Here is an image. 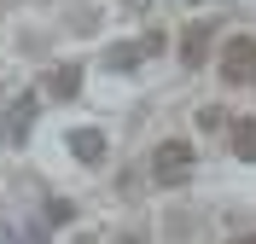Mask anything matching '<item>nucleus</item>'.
Here are the masks:
<instances>
[{"mask_svg":"<svg viewBox=\"0 0 256 244\" xmlns=\"http://www.w3.org/2000/svg\"><path fill=\"white\" fill-rule=\"evenodd\" d=\"M186 175H192V146L186 140H163V146L152 151V180H158V186H180Z\"/></svg>","mask_w":256,"mask_h":244,"instance_id":"f257e3e1","label":"nucleus"},{"mask_svg":"<svg viewBox=\"0 0 256 244\" xmlns=\"http://www.w3.org/2000/svg\"><path fill=\"white\" fill-rule=\"evenodd\" d=\"M222 76L227 81H250V87H256V41H250V35H239V41L222 47Z\"/></svg>","mask_w":256,"mask_h":244,"instance_id":"f03ea898","label":"nucleus"},{"mask_svg":"<svg viewBox=\"0 0 256 244\" xmlns=\"http://www.w3.org/2000/svg\"><path fill=\"white\" fill-rule=\"evenodd\" d=\"M210 41H216V23H186V35H180V64L186 70H204V58H210Z\"/></svg>","mask_w":256,"mask_h":244,"instance_id":"7ed1b4c3","label":"nucleus"},{"mask_svg":"<svg viewBox=\"0 0 256 244\" xmlns=\"http://www.w3.org/2000/svg\"><path fill=\"white\" fill-rule=\"evenodd\" d=\"M70 151H76L82 163H99V157H105V134H99V128H76V134H70Z\"/></svg>","mask_w":256,"mask_h":244,"instance_id":"20e7f679","label":"nucleus"},{"mask_svg":"<svg viewBox=\"0 0 256 244\" xmlns=\"http://www.w3.org/2000/svg\"><path fill=\"white\" fill-rule=\"evenodd\" d=\"M233 157L256 163V116H239V122H233Z\"/></svg>","mask_w":256,"mask_h":244,"instance_id":"39448f33","label":"nucleus"},{"mask_svg":"<svg viewBox=\"0 0 256 244\" xmlns=\"http://www.w3.org/2000/svg\"><path fill=\"white\" fill-rule=\"evenodd\" d=\"M76 87H82V70H76V64L52 70V81H47V93H52V99H70V93H76Z\"/></svg>","mask_w":256,"mask_h":244,"instance_id":"423d86ee","label":"nucleus"},{"mask_svg":"<svg viewBox=\"0 0 256 244\" xmlns=\"http://www.w3.org/2000/svg\"><path fill=\"white\" fill-rule=\"evenodd\" d=\"M30 111H35V99H18V105H12V122H6V140H24V122H30Z\"/></svg>","mask_w":256,"mask_h":244,"instance_id":"0eeeda50","label":"nucleus"},{"mask_svg":"<svg viewBox=\"0 0 256 244\" xmlns=\"http://www.w3.org/2000/svg\"><path fill=\"white\" fill-rule=\"evenodd\" d=\"M47 221H52V227H64V221H70V204H58V198H52V204H47Z\"/></svg>","mask_w":256,"mask_h":244,"instance_id":"6e6552de","label":"nucleus"},{"mask_svg":"<svg viewBox=\"0 0 256 244\" xmlns=\"http://www.w3.org/2000/svg\"><path fill=\"white\" fill-rule=\"evenodd\" d=\"M227 244H256V233H239V239H227Z\"/></svg>","mask_w":256,"mask_h":244,"instance_id":"1a4fd4ad","label":"nucleus"}]
</instances>
